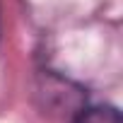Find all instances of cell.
Wrapping results in <instances>:
<instances>
[{"instance_id": "obj_1", "label": "cell", "mask_w": 123, "mask_h": 123, "mask_svg": "<svg viewBox=\"0 0 123 123\" xmlns=\"http://www.w3.org/2000/svg\"><path fill=\"white\" fill-rule=\"evenodd\" d=\"M73 123H121V113L113 106H94L82 111Z\"/></svg>"}]
</instances>
